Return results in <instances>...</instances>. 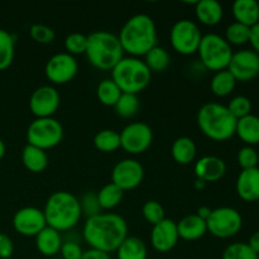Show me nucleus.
Returning <instances> with one entry per match:
<instances>
[{"instance_id":"obj_1","label":"nucleus","mask_w":259,"mask_h":259,"mask_svg":"<svg viewBox=\"0 0 259 259\" xmlns=\"http://www.w3.org/2000/svg\"><path fill=\"white\" fill-rule=\"evenodd\" d=\"M82 235L91 249L110 254L111 252H116L119 245L128 237V224L120 215L100 212L86 219Z\"/></svg>"},{"instance_id":"obj_2","label":"nucleus","mask_w":259,"mask_h":259,"mask_svg":"<svg viewBox=\"0 0 259 259\" xmlns=\"http://www.w3.org/2000/svg\"><path fill=\"white\" fill-rule=\"evenodd\" d=\"M118 38L124 53L131 57H144L157 46L156 23L148 14H136L124 23Z\"/></svg>"},{"instance_id":"obj_3","label":"nucleus","mask_w":259,"mask_h":259,"mask_svg":"<svg viewBox=\"0 0 259 259\" xmlns=\"http://www.w3.org/2000/svg\"><path fill=\"white\" fill-rule=\"evenodd\" d=\"M43 212L47 227L60 233L75 228L82 217L80 201L68 191L53 192L46 201Z\"/></svg>"},{"instance_id":"obj_4","label":"nucleus","mask_w":259,"mask_h":259,"mask_svg":"<svg viewBox=\"0 0 259 259\" xmlns=\"http://www.w3.org/2000/svg\"><path fill=\"white\" fill-rule=\"evenodd\" d=\"M86 58L100 71H111L124 57L118 35L108 30H96L88 35Z\"/></svg>"},{"instance_id":"obj_5","label":"nucleus","mask_w":259,"mask_h":259,"mask_svg":"<svg viewBox=\"0 0 259 259\" xmlns=\"http://www.w3.org/2000/svg\"><path fill=\"white\" fill-rule=\"evenodd\" d=\"M197 125L209 139L224 142L235 136L237 119L223 104L206 103L197 111Z\"/></svg>"},{"instance_id":"obj_6","label":"nucleus","mask_w":259,"mask_h":259,"mask_svg":"<svg viewBox=\"0 0 259 259\" xmlns=\"http://www.w3.org/2000/svg\"><path fill=\"white\" fill-rule=\"evenodd\" d=\"M111 80L121 93L138 95L149 85L152 72L143 60L138 57H123L111 70Z\"/></svg>"},{"instance_id":"obj_7","label":"nucleus","mask_w":259,"mask_h":259,"mask_svg":"<svg viewBox=\"0 0 259 259\" xmlns=\"http://www.w3.org/2000/svg\"><path fill=\"white\" fill-rule=\"evenodd\" d=\"M201 63L206 70H227L233 56V48L224 37L215 33L202 35L201 43L197 50Z\"/></svg>"},{"instance_id":"obj_8","label":"nucleus","mask_w":259,"mask_h":259,"mask_svg":"<svg viewBox=\"0 0 259 259\" xmlns=\"http://www.w3.org/2000/svg\"><path fill=\"white\" fill-rule=\"evenodd\" d=\"M63 126L55 118H35L28 125V144L47 151L62 142Z\"/></svg>"},{"instance_id":"obj_9","label":"nucleus","mask_w":259,"mask_h":259,"mask_svg":"<svg viewBox=\"0 0 259 259\" xmlns=\"http://www.w3.org/2000/svg\"><path fill=\"white\" fill-rule=\"evenodd\" d=\"M201 39L202 33L199 25L190 19L177 20L169 32V42L172 48L184 56L197 53Z\"/></svg>"},{"instance_id":"obj_10","label":"nucleus","mask_w":259,"mask_h":259,"mask_svg":"<svg viewBox=\"0 0 259 259\" xmlns=\"http://www.w3.org/2000/svg\"><path fill=\"white\" fill-rule=\"evenodd\" d=\"M243 225V218L234 207L222 206L211 210L206 220L207 232L220 239H227L237 235Z\"/></svg>"},{"instance_id":"obj_11","label":"nucleus","mask_w":259,"mask_h":259,"mask_svg":"<svg viewBox=\"0 0 259 259\" xmlns=\"http://www.w3.org/2000/svg\"><path fill=\"white\" fill-rule=\"evenodd\" d=\"M120 148L129 154H142L151 147L153 142V132L148 124L134 121L124 126L119 133Z\"/></svg>"},{"instance_id":"obj_12","label":"nucleus","mask_w":259,"mask_h":259,"mask_svg":"<svg viewBox=\"0 0 259 259\" xmlns=\"http://www.w3.org/2000/svg\"><path fill=\"white\" fill-rule=\"evenodd\" d=\"M78 72V62L67 52L53 55L45 67L46 77L55 85H65L72 81Z\"/></svg>"},{"instance_id":"obj_13","label":"nucleus","mask_w":259,"mask_h":259,"mask_svg":"<svg viewBox=\"0 0 259 259\" xmlns=\"http://www.w3.org/2000/svg\"><path fill=\"white\" fill-rule=\"evenodd\" d=\"M144 179V168L141 162L134 158L121 159L111 171V182L123 191L137 189Z\"/></svg>"},{"instance_id":"obj_14","label":"nucleus","mask_w":259,"mask_h":259,"mask_svg":"<svg viewBox=\"0 0 259 259\" xmlns=\"http://www.w3.org/2000/svg\"><path fill=\"white\" fill-rule=\"evenodd\" d=\"M61 96L57 89L43 85L35 89L29 99V110L35 118H53L60 108Z\"/></svg>"},{"instance_id":"obj_15","label":"nucleus","mask_w":259,"mask_h":259,"mask_svg":"<svg viewBox=\"0 0 259 259\" xmlns=\"http://www.w3.org/2000/svg\"><path fill=\"white\" fill-rule=\"evenodd\" d=\"M237 81L248 82L259 75V55L253 50L234 52L227 68Z\"/></svg>"},{"instance_id":"obj_16","label":"nucleus","mask_w":259,"mask_h":259,"mask_svg":"<svg viewBox=\"0 0 259 259\" xmlns=\"http://www.w3.org/2000/svg\"><path fill=\"white\" fill-rule=\"evenodd\" d=\"M46 227L45 212L38 207H22L13 217V228L23 237H35Z\"/></svg>"},{"instance_id":"obj_17","label":"nucleus","mask_w":259,"mask_h":259,"mask_svg":"<svg viewBox=\"0 0 259 259\" xmlns=\"http://www.w3.org/2000/svg\"><path fill=\"white\" fill-rule=\"evenodd\" d=\"M176 222L171 219H163L158 224L153 225L151 233V244L157 252L167 253L174 249L179 243Z\"/></svg>"},{"instance_id":"obj_18","label":"nucleus","mask_w":259,"mask_h":259,"mask_svg":"<svg viewBox=\"0 0 259 259\" xmlns=\"http://www.w3.org/2000/svg\"><path fill=\"white\" fill-rule=\"evenodd\" d=\"M227 174V164L220 157L204 156L195 164V175L197 180L205 184L217 182L222 180Z\"/></svg>"},{"instance_id":"obj_19","label":"nucleus","mask_w":259,"mask_h":259,"mask_svg":"<svg viewBox=\"0 0 259 259\" xmlns=\"http://www.w3.org/2000/svg\"><path fill=\"white\" fill-rule=\"evenodd\" d=\"M237 194L243 201L255 202L259 200V168L242 169L235 182Z\"/></svg>"},{"instance_id":"obj_20","label":"nucleus","mask_w":259,"mask_h":259,"mask_svg":"<svg viewBox=\"0 0 259 259\" xmlns=\"http://www.w3.org/2000/svg\"><path fill=\"white\" fill-rule=\"evenodd\" d=\"M176 224L179 237L184 240H189V242L200 239L207 233L206 222L197 217L196 214L187 215Z\"/></svg>"},{"instance_id":"obj_21","label":"nucleus","mask_w":259,"mask_h":259,"mask_svg":"<svg viewBox=\"0 0 259 259\" xmlns=\"http://www.w3.org/2000/svg\"><path fill=\"white\" fill-rule=\"evenodd\" d=\"M195 15L201 24L212 27L222 22L224 10L217 0H200L195 3Z\"/></svg>"},{"instance_id":"obj_22","label":"nucleus","mask_w":259,"mask_h":259,"mask_svg":"<svg viewBox=\"0 0 259 259\" xmlns=\"http://www.w3.org/2000/svg\"><path fill=\"white\" fill-rule=\"evenodd\" d=\"M35 247L38 252L46 257H53L58 254L62 247L61 233L51 227H46L42 232L35 235Z\"/></svg>"},{"instance_id":"obj_23","label":"nucleus","mask_w":259,"mask_h":259,"mask_svg":"<svg viewBox=\"0 0 259 259\" xmlns=\"http://www.w3.org/2000/svg\"><path fill=\"white\" fill-rule=\"evenodd\" d=\"M235 22L252 28L259 23V4L255 0H237L232 7Z\"/></svg>"},{"instance_id":"obj_24","label":"nucleus","mask_w":259,"mask_h":259,"mask_svg":"<svg viewBox=\"0 0 259 259\" xmlns=\"http://www.w3.org/2000/svg\"><path fill=\"white\" fill-rule=\"evenodd\" d=\"M235 134L247 146L253 147L259 144V116L249 114L244 118L238 119Z\"/></svg>"},{"instance_id":"obj_25","label":"nucleus","mask_w":259,"mask_h":259,"mask_svg":"<svg viewBox=\"0 0 259 259\" xmlns=\"http://www.w3.org/2000/svg\"><path fill=\"white\" fill-rule=\"evenodd\" d=\"M22 162L29 172L40 174L48 167V156L43 149L27 144L22 151Z\"/></svg>"},{"instance_id":"obj_26","label":"nucleus","mask_w":259,"mask_h":259,"mask_svg":"<svg viewBox=\"0 0 259 259\" xmlns=\"http://www.w3.org/2000/svg\"><path fill=\"white\" fill-rule=\"evenodd\" d=\"M196 144L190 137H180L175 139L171 147V154L179 164H190L196 157Z\"/></svg>"},{"instance_id":"obj_27","label":"nucleus","mask_w":259,"mask_h":259,"mask_svg":"<svg viewBox=\"0 0 259 259\" xmlns=\"http://www.w3.org/2000/svg\"><path fill=\"white\" fill-rule=\"evenodd\" d=\"M147 255L148 250L146 243L138 237L128 235L116 249L118 259H147Z\"/></svg>"},{"instance_id":"obj_28","label":"nucleus","mask_w":259,"mask_h":259,"mask_svg":"<svg viewBox=\"0 0 259 259\" xmlns=\"http://www.w3.org/2000/svg\"><path fill=\"white\" fill-rule=\"evenodd\" d=\"M237 80L228 70L218 71L210 81V90L218 98H225L234 91Z\"/></svg>"},{"instance_id":"obj_29","label":"nucleus","mask_w":259,"mask_h":259,"mask_svg":"<svg viewBox=\"0 0 259 259\" xmlns=\"http://www.w3.org/2000/svg\"><path fill=\"white\" fill-rule=\"evenodd\" d=\"M143 61L151 72H163L171 63V56L166 48L157 45L144 56Z\"/></svg>"},{"instance_id":"obj_30","label":"nucleus","mask_w":259,"mask_h":259,"mask_svg":"<svg viewBox=\"0 0 259 259\" xmlns=\"http://www.w3.org/2000/svg\"><path fill=\"white\" fill-rule=\"evenodd\" d=\"M123 190L119 189L113 182H109L99 190L96 196H98V201L101 210H111L120 204L121 200H123Z\"/></svg>"},{"instance_id":"obj_31","label":"nucleus","mask_w":259,"mask_h":259,"mask_svg":"<svg viewBox=\"0 0 259 259\" xmlns=\"http://www.w3.org/2000/svg\"><path fill=\"white\" fill-rule=\"evenodd\" d=\"M94 146L103 153H113L120 148V136L113 129H103L94 137Z\"/></svg>"},{"instance_id":"obj_32","label":"nucleus","mask_w":259,"mask_h":259,"mask_svg":"<svg viewBox=\"0 0 259 259\" xmlns=\"http://www.w3.org/2000/svg\"><path fill=\"white\" fill-rule=\"evenodd\" d=\"M15 38L12 33L0 29V71L7 70L14 61Z\"/></svg>"},{"instance_id":"obj_33","label":"nucleus","mask_w":259,"mask_h":259,"mask_svg":"<svg viewBox=\"0 0 259 259\" xmlns=\"http://www.w3.org/2000/svg\"><path fill=\"white\" fill-rule=\"evenodd\" d=\"M121 94L123 93L120 91V89L111 78H104L103 81L99 82L98 89H96V96H98L99 101L103 105L111 106V108H114Z\"/></svg>"},{"instance_id":"obj_34","label":"nucleus","mask_w":259,"mask_h":259,"mask_svg":"<svg viewBox=\"0 0 259 259\" xmlns=\"http://www.w3.org/2000/svg\"><path fill=\"white\" fill-rule=\"evenodd\" d=\"M139 105H141V103H139L138 95L123 93L114 105V110L121 118H132V116L137 115Z\"/></svg>"},{"instance_id":"obj_35","label":"nucleus","mask_w":259,"mask_h":259,"mask_svg":"<svg viewBox=\"0 0 259 259\" xmlns=\"http://www.w3.org/2000/svg\"><path fill=\"white\" fill-rule=\"evenodd\" d=\"M224 38L230 46H242L245 43H249L250 27H247V25L238 22L232 23V24L228 25Z\"/></svg>"},{"instance_id":"obj_36","label":"nucleus","mask_w":259,"mask_h":259,"mask_svg":"<svg viewBox=\"0 0 259 259\" xmlns=\"http://www.w3.org/2000/svg\"><path fill=\"white\" fill-rule=\"evenodd\" d=\"M63 45H65L66 52L73 57L77 55H85L86 47H88V35L73 32L65 38Z\"/></svg>"},{"instance_id":"obj_37","label":"nucleus","mask_w":259,"mask_h":259,"mask_svg":"<svg viewBox=\"0 0 259 259\" xmlns=\"http://www.w3.org/2000/svg\"><path fill=\"white\" fill-rule=\"evenodd\" d=\"M257 255L247 243H233L223 252V259H257Z\"/></svg>"},{"instance_id":"obj_38","label":"nucleus","mask_w":259,"mask_h":259,"mask_svg":"<svg viewBox=\"0 0 259 259\" xmlns=\"http://www.w3.org/2000/svg\"><path fill=\"white\" fill-rule=\"evenodd\" d=\"M227 108L228 110L230 111V114L238 120V119H242L244 118V116L249 115L250 110H252V101H250L247 96L238 95L234 96V98L229 101Z\"/></svg>"},{"instance_id":"obj_39","label":"nucleus","mask_w":259,"mask_h":259,"mask_svg":"<svg viewBox=\"0 0 259 259\" xmlns=\"http://www.w3.org/2000/svg\"><path fill=\"white\" fill-rule=\"evenodd\" d=\"M142 214H143L146 222L151 225H156L163 219H166L163 206L156 200H148L142 207Z\"/></svg>"},{"instance_id":"obj_40","label":"nucleus","mask_w":259,"mask_h":259,"mask_svg":"<svg viewBox=\"0 0 259 259\" xmlns=\"http://www.w3.org/2000/svg\"><path fill=\"white\" fill-rule=\"evenodd\" d=\"M29 34L34 42L39 45H50L55 40L56 33L51 27L40 23H35L29 28Z\"/></svg>"},{"instance_id":"obj_41","label":"nucleus","mask_w":259,"mask_h":259,"mask_svg":"<svg viewBox=\"0 0 259 259\" xmlns=\"http://www.w3.org/2000/svg\"><path fill=\"white\" fill-rule=\"evenodd\" d=\"M78 201H80L81 214L85 215L88 219L101 212L100 205H99L98 201V196L94 192H86L85 195H82V197Z\"/></svg>"},{"instance_id":"obj_42","label":"nucleus","mask_w":259,"mask_h":259,"mask_svg":"<svg viewBox=\"0 0 259 259\" xmlns=\"http://www.w3.org/2000/svg\"><path fill=\"white\" fill-rule=\"evenodd\" d=\"M238 163L242 167V169H250L258 167L259 156L253 147L244 146L238 152Z\"/></svg>"},{"instance_id":"obj_43","label":"nucleus","mask_w":259,"mask_h":259,"mask_svg":"<svg viewBox=\"0 0 259 259\" xmlns=\"http://www.w3.org/2000/svg\"><path fill=\"white\" fill-rule=\"evenodd\" d=\"M60 253L63 259H80L81 255H82L83 250L81 249V247L77 244V243L63 242Z\"/></svg>"},{"instance_id":"obj_44","label":"nucleus","mask_w":259,"mask_h":259,"mask_svg":"<svg viewBox=\"0 0 259 259\" xmlns=\"http://www.w3.org/2000/svg\"><path fill=\"white\" fill-rule=\"evenodd\" d=\"M14 253V244L9 235L0 233V259H9Z\"/></svg>"},{"instance_id":"obj_45","label":"nucleus","mask_w":259,"mask_h":259,"mask_svg":"<svg viewBox=\"0 0 259 259\" xmlns=\"http://www.w3.org/2000/svg\"><path fill=\"white\" fill-rule=\"evenodd\" d=\"M80 259H111L110 254L108 253H104L100 252V250H96V249H88L82 253Z\"/></svg>"},{"instance_id":"obj_46","label":"nucleus","mask_w":259,"mask_h":259,"mask_svg":"<svg viewBox=\"0 0 259 259\" xmlns=\"http://www.w3.org/2000/svg\"><path fill=\"white\" fill-rule=\"evenodd\" d=\"M249 43L252 45L253 51L259 55V23L250 28V39Z\"/></svg>"},{"instance_id":"obj_47","label":"nucleus","mask_w":259,"mask_h":259,"mask_svg":"<svg viewBox=\"0 0 259 259\" xmlns=\"http://www.w3.org/2000/svg\"><path fill=\"white\" fill-rule=\"evenodd\" d=\"M250 247V249L255 253V254H259V232L253 233L252 237L249 238V242L247 243Z\"/></svg>"},{"instance_id":"obj_48","label":"nucleus","mask_w":259,"mask_h":259,"mask_svg":"<svg viewBox=\"0 0 259 259\" xmlns=\"http://www.w3.org/2000/svg\"><path fill=\"white\" fill-rule=\"evenodd\" d=\"M210 214H211V209H210V207H207V206H200L199 209H197V211H196L197 217H200L201 219H204L205 222H206L207 218L210 217Z\"/></svg>"},{"instance_id":"obj_49","label":"nucleus","mask_w":259,"mask_h":259,"mask_svg":"<svg viewBox=\"0 0 259 259\" xmlns=\"http://www.w3.org/2000/svg\"><path fill=\"white\" fill-rule=\"evenodd\" d=\"M5 152H7V147H5V143L3 142V139H0V159L5 156Z\"/></svg>"},{"instance_id":"obj_50","label":"nucleus","mask_w":259,"mask_h":259,"mask_svg":"<svg viewBox=\"0 0 259 259\" xmlns=\"http://www.w3.org/2000/svg\"><path fill=\"white\" fill-rule=\"evenodd\" d=\"M205 186H206V184H205L204 181H201V180H197L196 179V182H195V187H196V190L205 189Z\"/></svg>"},{"instance_id":"obj_51","label":"nucleus","mask_w":259,"mask_h":259,"mask_svg":"<svg viewBox=\"0 0 259 259\" xmlns=\"http://www.w3.org/2000/svg\"><path fill=\"white\" fill-rule=\"evenodd\" d=\"M257 259H259V254H258V255H257Z\"/></svg>"}]
</instances>
